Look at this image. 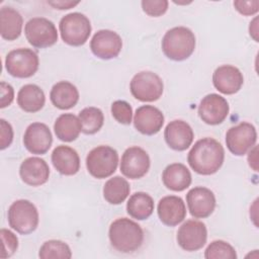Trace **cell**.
Instances as JSON below:
<instances>
[{
    "label": "cell",
    "instance_id": "cell-1",
    "mask_svg": "<svg viewBox=\"0 0 259 259\" xmlns=\"http://www.w3.org/2000/svg\"><path fill=\"white\" fill-rule=\"evenodd\" d=\"M224 160V147L212 138L198 140L187 156V162L191 169L200 175L217 173L223 166Z\"/></svg>",
    "mask_w": 259,
    "mask_h": 259
},
{
    "label": "cell",
    "instance_id": "cell-2",
    "mask_svg": "<svg viewBox=\"0 0 259 259\" xmlns=\"http://www.w3.org/2000/svg\"><path fill=\"white\" fill-rule=\"evenodd\" d=\"M110 245L118 252L134 253L144 242L142 227L127 218H119L110 224L108 230Z\"/></svg>",
    "mask_w": 259,
    "mask_h": 259
},
{
    "label": "cell",
    "instance_id": "cell-3",
    "mask_svg": "<svg viewBox=\"0 0 259 259\" xmlns=\"http://www.w3.org/2000/svg\"><path fill=\"white\" fill-rule=\"evenodd\" d=\"M195 44V35L191 29L185 26H176L164 34L162 51L168 59L180 62L193 54Z\"/></svg>",
    "mask_w": 259,
    "mask_h": 259
},
{
    "label": "cell",
    "instance_id": "cell-4",
    "mask_svg": "<svg viewBox=\"0 0 259 259\" xmlns=\"http://www.w3.org/2000/svg\"><path fill=\"white\" fill-rule=\"evenodd\" d=\"M7 219L9 227L21 235L34 232L39 222L37 208L27 199H18L12 202L8 208Z\"/></svg>",
    "mask_w": 259,
    "mask_h": 259
},
{
    "label": "cell",
    "instance_id": "cell-5",
    "mask_svg": "<svg viewBox=\"0 0 259 259\" xmlns=\"http://www.w3.org/2000/svg\"><path fill=\"white\" fill-rule=\"evenodd\" d=\"M59 29L64 42L72 47H80L90 36L91 23L86 15L80 12H72L61 18Z\"/></svg>",
    "mask_w": 259,
    "mask_h": 259
},
{
    "label": "cell",
    "instance_id": "cell-6",
    "mask_svg": "<svg viewBox=\"0 0 259 259\" xmlns=\"http://www.w3.org/2000/svg\"><path fill=\"white\" fill-rule=\"evenodd\" d=\"M118 165V154L109 146H97L86 157V167L91 176L103 179L111 176Z\"/></svg>",
    "mask_w": 259,
    "mask_h": 259
},
{
    "label": "cell",
    "instance_id": "cell-7",
    "mask_svg": "<svg viewBox=\"0 0 259 259\" xmlns=\"http://www.w3.org/2000/svg\"><path fill=\"white\" fill-rule=\"evenodd\" d=\"M37 54L31 49L18 48L10 51L5 58V69L15 78H29L38 69Z\"/></svg>",
    "mask_w": 259,
    "mask_h": 259
},
{
    "label": "cell",
    "instance_id": "cell-8",
    "mask_svg": "<svg viewBox=\"0 0 259 259\" xmlns=\"http://www.w3.org/2000/svg\"><path fill=\"white\" fill-rule=\"evenodd\" d=\"M130 89L136 99L142 102H153L162 96L164 84L156 73L142 71L133 77Z\"/></svg>",
    "mask_w": 259,
    "mask_h": 259
},
{
    "label": "cell",
    "instance_id": "cell-9",
    "mask_svg": "<svg viewBox=\"0 0 259 259\" xmlns=\"http://www.w3.org/2000/svg\"><path fill=\"white\" fill-rule=\"evenodd\" d=\"M27 41L34 48L45 49L54 46L58 40L57 27L46 17H33L24 26Z\"/></svg>",
    "mask_w": 259,
    "mask_h": 259
},
{
    "label": "cell",
    "instance_id": "cell-10",
    "mask_svg": "<svg viewBox=\"0 0 259 259\" xmlns=\"http://www.w3.org/2000/svg\"><path fill=\"white\" fill-rule=\"evenodd\" d=\"M257 142V132L250 122H240L232 126L226 134V145L235 156H243L250 151Z\"/></svg>",
    "mask_w": 259,
    "mask_h": 259
},
{
    "label": "cell",
    "instance_id": "cell-11",
    "mask_svg": "<svg viewBox=\"0 0 259 259\" xmlns=\"http://www.w3.org/2000/svg\"><path fill=\"white\" fill-rule=\"evenodd\" d=\"M150 157L148 153L137 146L127 148L120 160V172L130 179H140L145 176L150 169Z\"/></svg>",
    "mask_w": 259,
    "mask_h": 259
},
{
    "label": "cell",
    "instance_id": "cell-12",
    "mask_svg": "<svg viewBox=\"0 0 259 259\" xmlns=\"http://www.w3.org/2000/svg\"><path fill=\"white\" fill-rule=\"evenodd\" d=\"M177 243L185 251L194 252L201 249L207 240L205 225L196 220L184 222L177 232Z\"/></svg>",
    "mask_w": 259,
    "mask_h": 259
},
{
    "label": "cell",
    "instance_id": "cell-13",
    "mask_svg": "<svg viewBox=\"0 0 259 259\" xmlns=\"http://www.w3.org/2000/svg\"><path fill=\"white\" fill-rule=\"evenodd\" d=\"M122 48L119 34L109 29H100L94 33L90 41V50L93 55L101 60L116 58Z\"/></svg>",
    "mask_w": 259,
    "mask_h": 259
},
{
    "label": "cell",
    "instance_id": "cell-14",
    "mask_svg": "<svg viewBox=\"0 0 259 259\" xmlns=\"http://www.w3.org/2000/svg\"><path fill=\"white\" fill-rule=\"evenodd\" d=\"M230 106L227 99L217 93L205 95L198 105V115L206 124L217 125L228 116Z\"/></svg>",
    "mask_w": 259,
    "mask_h": 259
},
{
    "label": "cell",
    "instance_id": "cell-15",
    "mask_svg": "<svg viewBox=\"0 0 259 259\" xmlns=\"http://www.w3.org/2000/svg\"><path fill=\"white\" fill-rule=\"evenodd\" d=\"M186 202L188 210L193 218L205 219L214 210L215 196L210 189L196 186L187 192Z\"/></svg>",
    "mask_w": 259,
    "mask_h": 259
},
{
    "label": "cell",
    "instance_id": "cell-16",
    "mask_svg": "<svg viewBox=\"0 0 259 259\" xmlns=\"http://www.w3.org/2000/svg\"><path fill=\"white\" fill-rule=\"evenodd\" d=\"M53 144V136L49 126L42 122L30 123L23 135V145L31 154L44 155Z\"/></svg>",
    "mask_w": 259,
    "mask_h": 259
},
{
    "label": "cell",
    "instance_id": "cell-17",
    "mask_svg": "<svg viewBox=\"0 0 259 259\" xmlns=\"http://www.w3.org/2000/svg\"><path fill=\"white\" fill-rule=\"evenodd\" d=\"M212 83L214 88L223 94L231 95L237 93L244 83V77L241 71L232 65H223L218 67L212 74Z\"/></svg>",
    "mask_w": 259,
    "mask_h": 259
},
{
    "label": "cell",
    "instance_id": "cell-18",
    "mask_svg": "<svg viewBox=\"0 0 259 259\" xmlns=\"http://www.w3.org/2000/svg\"><path fill=\"white\" fill-rule=\"evenodd\" d=\"M192 127L184 120L175 119L170 121L164 131L166 144L174 151H185L193 142Z\"/></svg>",
    "mask_w": 259,
    "mask_h": 259
},
{
    "label": "cell",
    "instance_id": "cell-19",
    "mask_svg": "<svg viewBox=\"0 0 259 259\" xmlns=\"http://www.w3.org/2000/svg\"><path fill=\"white\" fill-rule=\"evenodd\" d=\"M134 124L138 132L146 136H153L160 132L164 124L162 111L153 105H142L137 108Z\"/></svg>",
    "mask_w": 259,
    "mask_h": 259
},
{
    "label": "cell",
    "instance_id": "cell-20",
    "mask_svg": "<svg viewBox=\"0 0 259 259\" xmlns=\"http://www.w3.org/2000/svg\"><path fill=\"white\" fill-rule=\"evenodd\" d=\"M160 221L168 227H175L182 223L186 217V206L183 199L176 195L164 196L157 206Z\"/></svg>",
    "mask_w": 259,
    "mask_h": 259
},
{
    "label": "cell",
    "instance_id": "cell-21",
    "mask_svg": "<svg viewBox=\"0 0 259 259\" xmlns=\"http://www.w3.org/2000/svg\"><path fill=\"white\" fill-rule=\"evenodd\" d=\"M21 180L29 186H40L50 177V167L48 163L38 157L26 158L19 167Z\"/></svg>",
    "mask_w": 259,
    "mask_h": 259
},
{
    "label": "cell",
    "instance_id": "cell-22",
    "mask_svg": "<svg viewBox=\"0 0 259 259\" xmlns=\"http://www.w3.org/2000/svg\"><path fill=\"white\" fill-rule=\"evenodd\" d=\"M51 159L55 169L62 175L72 176L80 170V157L77 151L69 146L56 147Z\"/></svg>",
    "mask_w": 259,
    "mask_h": 259
},
{
    "label": "cell",
    "instance_id": "cell-23",
    "mask_svg": "<svg viewBox=\"0 0 259 259\" xmlns=\"http://www.w3.org/2000/svg\"><path fill=\"white\" fill-rule=\"evenodd\" d=\"M163 184L172 191H183L191 184L192 177L188 168L181 163L168 165L162 173Z\"/></svg>",
    "mask_w": 259,
    "mask_h": 259
},
{
    "label": "cell",
    "instance_id": "cell-24",
    "mask_svg": "<svg viewBox=\"0 0 259 259\" xmlns=\"http://www.w3.org/2000/svg\"><path fill=\"white\" fill-rule=\"evenodd\" d=\"M50 99L55 107L67 110L77 104L79 100V91L71 82L60 81L52 87Z\"/></svg>",
    "mask_w": 259,
    "mask_h": 259
},
{
    "label": "cell",
    "instance_id": "cell-25",
    "mask_svg": "<svg viewBox=\"0 0 259 259\" xmlns=\"http://www.w3.org/2000/svg\"><path fill=\"white\" fill-rule=\"evenodd\" d=\"M23 19L14 8L3 6L0 9V33L6 40H14L21 34Z\"/></svg>",
    "mask_w": 259,
    "mask_h": 259
},
{
    "label": "cell",
    "instance_id": "cell-26",
    "mask_svg": "<svg viewBox=\"0 0 259 259\" xmlns=\"http://www.w3.org/2000/svg\"><path fill=\"white\" fill-rule=\"evenodd\" d=\"M46 102L42 89L35 84L23 85L17 93V104L25 111L34 113L39 111Z\"/></svg>",
    "mask_w": 259,
    "mask_h": 259
},
{
    "label": "cell",
    "instance_id": "cell-27",
    "mask_svg": "<svg viewBox=\"0 0 259 259\" xmlns=\"http://www.w3.org/2000/svg\"><path fill=\"white\" fill-rule=\"evenodd\" d=\"M54 131L57 138L62 142L75 141L82 132V123L78 116L73 113L61 114L54 123Z\"/></svg>",
    "mask_w": 259,
    "mask_h": 259
},
{
    "label": "cell",
    "instance_id": "cell-28",
    "mask_svg": "<svg viewBox=\"0 0 259 259\" xmlns=\"http://www.w3.org/2000/svg\"><path fill=\"white\" fill-rule=\"evenodd\" d=\"M154 200L146 192L139 191L131 195L126 202V212L136 220H147L154 211Z\"/></svg>",
    "mask_w": 259,
    "mask_h": 259
},
{
    "label": "cell",
    "instance_id": "cell-29",
    "mask_svg": "<svg viewBox=\"0 0 259 259\" xmlns=\"http://www.w3.org/2000/svg\"><path fill=\"white\" fill-rule=\"evenodd\" d=\"M131 187L126 179L121 176L109 178L103 186V197L110 204H120L130 195Z\"/></svg>",
    "mask_w": 259,
    "mask_h": 259
},
{
    "label": "cell",
    "instance_id": "cell-30",
    "mask_svg": "<svg viewBox=\"0 0 259 259\" xmlns=\"http://www.w3.org/2000/svg\"><path fill=\"white\" fill-rule=\"evenodd\" d=\"M79 119L82 123V133L94 135L100 131L104 123V115L101 109L93 106L85 107L79 112Z\"/></svg>",
    "mask_w": 259,
    "mask_h": 259
},
{
    "label": "cell",
    "instance_id": "cell-31",
    "mask_svg": "<svg viewBox=\"0 0 259 259\" xmlns=\"http://www.w3.org/2000/svg\"><path fill=\"white\" fill-rule=\"evenodd\" d=\"M38 257L41 259H70L72 251L69 245L60 240H49L39 248Z\"/></svg>",
    "mask_w": 259,
    "mask_h": 259
},
{
    "label": "cell",
    "instance_id": "cell-32",
    "mask_svg": "<svg viewBox=\"0 0 259 259\" xmlns=\"http://www.w3.org/2000/svg\"><path fill=\"white\" fill-rule=\"evenodd\" d=\"M206 259H237L235 248L223 240L212 241L204 251Z\"/></svg>",
    "mask_w": 259,
    "mask_h": 259
},
{
    "label": "cell",
    "instance_id": "cell-33",
    "mask_svg": "<svg viewBox=\"0 0 259 259\" xmlns=\"http://www.w3.org/2000/svg\"><path fill=\"white\" fill-rule=\"evenodd\" d=\"M111 114L117 122L130 124L133 119V108L124 100H115L111 104Z\"/></svg>",
    "mask_w": 259,
    "mask_h": 259
},
{
    "label": "cell",
    "instance_id": "cell-34",
    "mask_svg": "<svg viewBox=\"0 0 259 259\" xmlns=\"http://www.w3.org/2000/svg\"><path fill=\"white\" fill-rule=\"evenodd\" d=\"M2 241V251L0 257L2 259L11 257L18 248V239L14 233L7 229H1L0 231Z\"/></svg>",
    "mask_w": 259,
    "mask_h": 259
},
{
    "label": "cell",
    "instance_id": "cell-35",
    "mask_svg": "<svg viewBox=\"0 0 259 259\" xmlns=\"http://www.w3.org/2000/svg\"><path fill=\"white\" fill-rule=\"evenodd\" d=\"M141 4L143 11L146 14L149 16L158 17L167 11L169 2L167 0H144Z\"/></svg>",
    "mask_w": 259,
    "mask_h": 259
},
{
    "label": "cell",
    "instance_id": "cell-36",
    "mask_svg": "<svg viewBox=\"0 0 259 259\" xmlns=\"http://www.w3.org/2000/svg\"><path fill=\"white\" fill-rule=\"evenodd\" d=\"M234 7L242 15H245V16L254 15L259 10V1L258 0H252V1L237 0V1H234Z\"/></svg>",
    "mask_w": 259,
    "mask_h": 259
},
{
    "label": "cell",
    "instance_id": "cell-37",
    "mask_svg": "<svg viewBox=\"0 0 259 259\" xmlns=\"http://www.w3.org/2000/svg\"><path fill=\"white\" fill-rule=\"evenodd\" d=\"M0 149L5 150L13 141V128L4 118L0 119Z\"/></svg>",
    "mask_w": 259,
    "mask_h": 259
},
{
    "label": "cell",
    "instance_id": "cell-38",
    "mask_svg": "<svg viewBox=\"0 0 259 259\" xmlns=\"http://www.w3.org/2000/svg\"><path fill=\"white\" fill-rule=\"evenodd\" d=\"M0 92H1V99H0V108H5L9 106L13 99H14V90L13 87L2 81L0 83Z\"/></svg>",
    "mask_w": 259,
    "mask_h": 259
},
{
    "label": "cell",
    "instance_id": "cell-39",
    "mask_svg": "<svg viewBox=\"0 0 259 259\" xmlns=\"http://www.w3.org/2000/svg\"><path fill=\"white\" fill-rule=\"evenodd\" d=\"M48 4L51 5L52 7H54L55 9H60V10H67L70 8H73L74 6L79 4V1H48Z\"/></svg>",
    "mask_w": 259,
    "mask_h": 259
},
{
    "label": "cell",
    "instance_id": "cell-40",
    "mask_svg": "<svg viewBox=\"0 0 259 259\" xmlns=\"http://www.w3.org/2000/svg\"><path fill=\"white\" fill-rule=\"evenodd\" d=\"M257 150L258 147L255 145L249 152L248 155V162H249V166L254 170V171H258V167H257Z\"/></svg>",
    "mask_w": 259,
    "mask_h": 259
},
{
    "label": "cell",
    "instance_id": "cell-41",
    "mask_svg": "<svg viewBox=\"0 0 259 259\" xmlns=\"http://www.w3.org/2000/svg\"><path fill=\"white\" fill-rule=\"evenodd\" d=\"M250 35L253 37L255 41H258V17H255L252 22H250L249 26Z\"/></svg>",
    "mask_w": 259,
    "mask_h": 259
}]
</instances>
